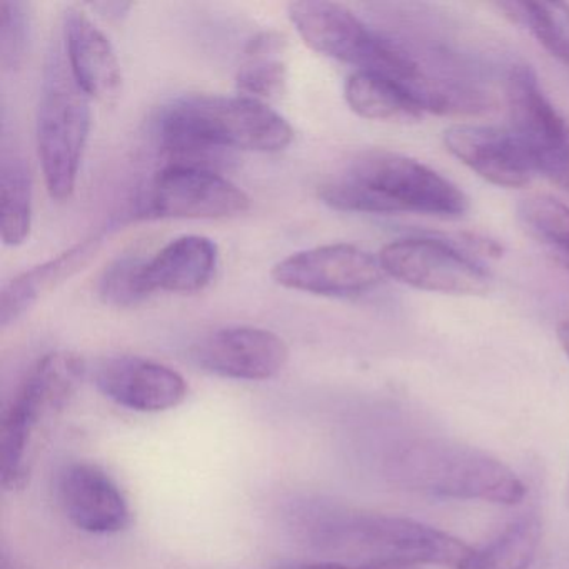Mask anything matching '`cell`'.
<instances>
[{"instance_id":"6da1fadb","label":"cell","mask_w":569,"mask_h":569,"mask_svg":"<svg viewBox=\"0 0 569 569\" xmlns=\"http://www.w3.org/2000/svg\"><path fill=\"white\" fill-rule=\"evenodd\" d=\"M159 136L169 164L212 169L211 161L224 151H282L295 132L266 102L241 94H191L162 111Z\"/></svg>"},{"instance_id":"7a4b0ae2","label":"cell","mask_w":569,"mask_h":569,"mask_svg":"<svg viewBox=\"0 0 569 569\" xmlns=\"http://www.w3.org/2000/svg\"><path fill=\"white\" fill-rule=\"evenodd\" d=\"M295 519L306 542L319 551L361 559L359 565L405 561L458 569L472 555L461 539L402 516L315 502L298 509Z\"/></svg>"},{"instance_id":"3957f363","label":"cell","mask_w":569,"mask_h":569,"mask_svg":"<svg viewBox=\"0 0 569 569\" xmlns=\"http://www.w3.org/2000/svg\"><path fill=\"white\" fill-rule=\"evenodd\" d=\"M336 211L365 214H418L461 218L468 211L465 192L416 159L388 151L358 156L319 191Z\"/></svg>"},{"instance_id":"277c9868","label":"cell","mask_w":569,"mask_h":569,"mask_svg":"<svg viewBox=\"0 0 569 569\" xmlns=\"http://www.w3.org/2000/svg\"><path fill=\"white\" fill-rule=\"evenodd\" d=\"M388 475L399 488L431 498L512 506L526 495L521 479L505 462L449 439L408 442L389 459Z\"/></svg>"},{"instance_id":"5b68a950","label":"cell","mask_w":569,"mask_h":569,"mask_svg":"<svg viewBox=\"0 0 569 569\" xmlns=\"http://www.w3.org/2000/svg\"><path fill=\"white\" fill-rule=\"evenodd\" d=\"M84 376V359L71 351L51 352L29 372L0 426V481L6 491L28 485L39 432L68 408Z\"/></svg>"},{"instance_id":"8992f818","label":"cell","mask_w":569,"mask_h":569,"mask_svg":"<svg viewBox=\"0 0 569 569\" xmlns=\"http://www.w3.org/2000/svg\"><path fill=\"white\" fill-rule=\"evenodd\" d=\"M288 16L302 41L318 54L386 76L408 92L425 79V69L405 48L372 31L345 6L302 0L289 6Z\"/></svg>"},{"instance_id":"52a82bcc","label":"cell","mask_w":569,"mask_h":569,"mask_svg":"<svg viewBox=\"0 0 569 569\" xmlns=\"http://www.w3.org/2000/svg\"><path fill=\"white\" fill-rule=\"evenodd\" d=\"M91 98L72 78L64 49L49 54L38 109V151L46 188L66 201L78 186L91 132Z\"/></svg>"},{"instance_id":"ba28073f","label":"cell","mask_w":569,"mask_h":569,"mask_svg":"<svg viewBox=\"0 0 569 569\" xmlns=\"http://www.w3.org/2000/svg\"><path fill=\"white\" fill-rule=\"evenodd\" d=\"M506 99L509 131L531 159L536 174L569 191L568 122L546 98L529 66L518 64L509 71Z\"/></svg>"},{"instance_id":"9c48e42d","label":"cell","mask_w":569,"mask_h":569,"mask_svg":"<svg viewBox=\"0 0 569 569\" xmlns=\"http://www.w3.org/2000/svg\"><path fill=\"white\" fill-rule=\"evenodd\" d=\"M386 274L421 291L451 296H481L491 278L459 246L441 239L408 238L389 242L379 254Z\"/></svg>"},{"instance_id":"30bf717a","label":"cell","mask_w":569,"mask_h":569,"mask_svg":"<svg viewBox=\"0 0 569 569\" xmlns=\"http://www.w3.org/2000/svg\"><path fill=\"white\" fill-rule=\"evenodd\" d=\"M249 204V196L214 169L168 164L149 182L139 212L146 219H226Z\"/></svg>"},{"instance_id":"8fae6325","label":"cell","mask_w":569,"mask_h":569,"mask_svg":"<svg viewBox=\"0 0 569 569\" xmlns=\"http://www.w3.org/2000/svg\"><path fill=\"white\" fill-rule=\"evenodd\" d=\"M385 276L379 259L352 244L306 249L272 268V279L281 288L336 298L371 291Z\"/></svg>"},{"instance_id":"7c38bea8","label":"cell","mask_w":569,"mask_h":569,"mask_svg":"<svg viewBox=\"0 0 569 569\" xmlns=\"http://www.w3.org/2000/svg\"><path fill=\"white\" fill-rule=\"evenodd\" d=\"M196 365L221 378L238 381H268L288 365L284 339L261 328L219 329L192 348Z\"/></svg>"},{"instance_id":"4fadbf2b","label":"cell","mask_w":569,"mask_h":569,"mask_svg":"<svg viewBox=\"0 0 569 569\" xmlns=\"http://www.w3.org/2000/svg\"><path fill=\"white\" fill-rule=\"evenodd\" d=\"M99 391L122 408L138 412H164L188 398V382L174 369L139 358L112 356L96 369Z\"/></svg>"},{"instance_id":"5bb4252c","label":"cell","mask_w":569,"mask_h":569,"mask_svg":"<svg viewBox=\"0 0 569 569\" xmlns=\"http://www.w3.org/2000/svg\"><path fill=\"white\" fill-rule=\"evenodd\" d=\"M445 146L479 178L498 188H525L535 179L531 159L509 129L452 126L446 129Z\"/></svg>"},{"instance_id":"9a60e30c","label":"cell","mask_w":569,"mask_h":569,"mask_svg":"<svg viewBox=\"0 0 569 569\" xmlns=\"http://www.w3.org/2000/svg\"><path fill=\"white\" fill-rule=\"evenodd\" d=\"M59 499L69 521L91 535H116L131 525V508L114 479L91 462H74L59 476Z\"/></svg>"},{"instance_id":"2e32d148","label":"cell","mask_w":569,"mask_h":569,"mask_svg":"<svg viewBox=\"0 0 569 569\" xmlns=\"http://www.w3.org/2000/svg\"><path fill=\"white\" fill-rule=\"evenodd\" d=\"M62 39L69 69L79 88L91 99L114 101L122 89V71L108 36L81 9L69 8Z\"/></svg>"},{"instance_id":"e0dca14e","label":"cell","mask_w":569,"mask_h":569,"mask_svg":"<svg viewBox=\"0 0 569 569\" xmlns=\"http://www.w3.org/2000/svg\"><path fill=\"white\" fill-rule=\"evenodd\" d=\"M219 264L218 246L206 236H181L146 262L149 291L196 295L208 288Z\"/></svg>"},{"instance_id":"ac0fdd59","label":"cell","mask_w":569,"mask_h":569,"mask_svg":"<svg viewBox=\"0 0 569 569\" xmlns=\"http://www.w3.org/2000/svg\"><path fill=\"white\" fill-rule=\"evenodd\" d=\"M102 239L99 236L79 242L58 258L36 266L9 281L0 292V326L8 328L12 322L31 311L39 299L68 281L76 272L84 269L98 254Z\"/></svg>"},{"instance_id":"d6986e66","label":"cell","mask_w":569,"mask_h":569,"mask_svg":"<svg viewBox=\"0 0 569 569\" xmlns=\"http://www.w3.org/2000/svg\"><path fill=\"white\" fill-rule=\"evenodd\" d=\"M345 98L351 111L368 121L415 124L425 116L421 106L402 86L371 71L349 76Z\"/></svg>"},{"instance_id":"ffe728a7","label":"cell","mask_w":569,"mask_h":569,"mask_svg":"<svg viewBox=\"0 0 569 569\" xmlns=\"http://www.w3.org/2000/svg\"><path fill=\"white\" fill-rule=\"evenodd\" d=\"M288 41L278 32L256 36L236 74V88L246 98L256 101H274L281 98L288 84ZM268 104V102H266Z\"/></svg>"},{"instance_id":"44dd1931","label":"cell","mask_w":569,"mask_h":569,"mask_svg":"<svg viewBox=\"0 0 569 569\" xmlns=\"http://www.w3.org/2000/svg\"><path fill=\"white\" fill-rule=\"evenodd\" d=\"M32 228V178L24 159L4 158L0 166V234L6 246L28 241Z\"/></svg>"},{"instance_id":"7402d4cb","label":"cell","mask_w":569,"mask_h":569,"mask_svg":"<svg viewBox=\"0 0 569 569\" xmlns=\"http://www.w3.org/2000/svg\"><path fill=\"white\" fill-rule=\"evenodd\" d=\"M541 525L536 516H522L491 542L472 551L468 561L458 569H529L538 551Z\"/></svg>"},{"instance_id":"603a6c76","label":"cell","mask_w":569,"mask_h":569,"mask_svg":"<svg viewBox=\"0 0 569 569\" xmlns=\"http://www.w3.org/2000/svg\"><path fill=\"white\" fill-rule=\"evenodd\" d=\"M506 18L525 28L552 58L569 66V4L562 2H501Z\"/></svg>"},{"instance_id":"cb8c5ba5","label":"cell","mask_w":569,"mask_h":569,"mask_svg":"<svg viewBox=\"0 0 569 569\" xmlns=\"http://www.w3.org/2000/svg\"><path fill=\"white\" fill-rule=\"evenodd\" d=\"M141 256L124 254L106 268L99 281V298L114 308H132L151 296Z\"/></svg>"},{"instance_id":"d4e9b609","label":"cell","mask_w":569,"mask_h":569,"mask_svg":"<svg viewBox=\"0 0 569 569\" xmlns=\"http://www.w3.org/2000/svg\"><path fill=\"white\" fill-rule=\"evenodd\" d=\"M518 212L531 234L569 261V206L551 196H532L519 204Z\"/></svg>"},{"instance_id":"484cf974","label":"cell","mask_w":569,"mask_h":569,"mask_svg":"<svg viewBox=\"0 0 569 569\" xmlns=\"http://www.w3.org/2000/svg\"><path fill=\"white\" fill-rule=\"evenodd\" d=\"M31 36L29 6L19 0L0 2V59L6 69H18L28 52Z\"/></svg>"},{"instance_id":"4316f807","label":"cell","mask_w":569,"mask_h":569,"mask_svg":"<svg viewBox=\"0 0 569 569\" xmlns=\"http://www.w3.org/2000/svg\"><path fill=\"white\" fill-rule=\"evenodd\" d=\"M281 569H361L358 565H345L338 561L298 562V565L282 566Z\"/></svg>"},{"instance_id":"83f0119b","label":"cell","mask_w":569,"mask_h":569,"mask_svg":"<svg viewBox=\"0 0 569 569\" xmlns=\"http://www.w3.org/2000/svg\"><path fill=\"white\" fill-rule=\"evenodd\" d=\"M361 569H429L428 566L415 565L405 561H376L358 565Z\"/></svg>"},{"instance_id":"f1b7e54d","label":"cell","mask_w":569,"mask_h":569,"mask_svg":"<svg viewBox=\"0 0 569 569\" xmlns=\"http://www.w3.org/2000/svg\"><path fill=\"white\" fill-rule=\"evenodd\" d=\"M94 9H104V14L109 16V18H121L122 14L128 12V9L131 8V4H121V2H108V4H96L92 6Z\"/></svg>"},{"instance_id":"f546056e","label":"cell","mask_w":569,"mask_h":569,"mask_svg":"<svg viewBox=\"0 0 569 569\" xmlns=\"http://www.w3.org/2000/svg\"><path fill=\"white\" fill-rule=\"evenodd\" d=\"M558 339L562 351H565L569 358V321L561 322V325L558 326Z\"/></svg>"},{"instance_id":"4dcf8cb0","label":"cell","mask_w":569,"mask_h":569,"mask_svg":"<svg viewBox=\"0 0 569 569\" xmlns=\"http://www.w3.org/2000/svg\"><path fill=\"white\" fill-rule=\"evenodd\" d=\"M566 502H568V506H569V478H568V485H566Z\"/></svg>"}]
</instances>
